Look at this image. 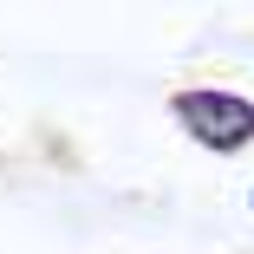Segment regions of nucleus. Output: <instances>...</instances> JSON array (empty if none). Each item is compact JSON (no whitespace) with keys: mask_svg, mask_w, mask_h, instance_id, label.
Listing matches in <instances>:
<instances>
[{"mask_svg":"<svg viewBox=\"0 0 254 254\" xmlns=\"http://www.w3.org/2000/svg\"><path fill=\"white\" fill-rule=\"evenodd\" d=\"M170 124L209 150V157H241L254 143V98L228 91V85H176L170 91Z\"/></svg>","mask_w":254,"mask_h":254,"instance_id":"nucleus-1","label":"nucleus"},{"mask_svg":"<svg viewBox=\"0 0 254 254\" xmlns=\"http://www.w3.org/2000/svg\"><path fill=\"white\" fill-rule=\"evenodd\" d=\"M248 209H254V189H248Z\"/></svg>","mask_w":254,"mask_h":254,"instance_id":"nucleus-2","label":"nucleus"}]
</instances>
